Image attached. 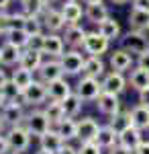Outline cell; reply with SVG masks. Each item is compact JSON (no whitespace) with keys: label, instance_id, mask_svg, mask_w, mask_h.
I'll use <instances>...</instances> for the list:
<instances>
[{"label":"cell","instance_id":"obj_52","mask_svg":"<svg viewBox=\"0 0 149 154\" xmlns=\"http://www.w3.org/2000/svg\"><path fill=\"white\" fill-rule=\"evenodd\" d=\"M35 154H55V152H51V150H47V148H41L39 152H35Z\"/></svg>","mask_w":149,"mask_h":154},{"label":"cell","instance_id":"obj_50","mask_svg":"<svg viewBox=\"0 0 149 154\" xmlns=\"http://www.w3.org/2000/svg\"><path fill=\"white\" fill-rule=\"evenodd\" d=\"M6 125H8V121H6V119H4V115L0 113V134L4 131V128H6Z\"/></svg>","mask_w":149,"mask_h":154},{"label":"cell","instance_id":"obj_26","mask_svg":"<svg viewBox=\"0 0 149 154\" xmlns=\"http://www.w3.org/2000/svg\"><path fill=\"white\" fill-rule=\"evenodd\" d=\"M84 76H92V78H100L104 74V62L100 60V56H90L84 62Z\"/></svg>","mask_w":149,"mask_h":154},{"label":"cell","instance_id":"obj_18","mask_svg":"<svg viewBox=\"0 0 149 154\" xmlns=\"http://www.w3.org/2000/svg\"><path fill=\"white\" fill-rule=\"evenodd\" d=\"M110 66H112V70L116 72H125L129 70L131 66H133V58H131V54L127 51V49H116L110 54Z\"/></svg>","mask_w":149,"mask_h":154},{"label":"cell","instance_id":"obj_20","mask_svg":"<svg viewBox=\"0 0 149 154\" xmlns=\"http://www.w3.org/2000/svg\"><path fill=\"white\" fill-rule=\"evenodd\" d=\"M82 105H84V99H82L78 93H69V95L61 101V107H63L66 117H76V115L80 113Z\"/></svg>","mask_w":149,"mask_h":154},{"label":"cell","instance_id":"obj_43","mask_svg":"<svg viewBox=\"0 0 149 154\" xmlns=\"http://www.w3.org/2000/svg\"><path fill=\"white\" fill-rule=\"evenodd\" d=\"M55 154H78V150H76L74 146H69L68 142H63V146H61V148H59Z\"/></svg>","mask_w":149,"mask_h":154},{"label":"cell","instance_id":"obj_13","mask_svg":"<svg viewBox=\"0 0 149 154\" xmlns=\"http://www.w3.org/2000/svg\"><path fill=\"white\" fill-rule=\"evenodd\" d=\"M47 91H49V99H51V101H63V99L72 93V86H69V82L61 76V78H55V80L47 82Z\"/></svg>","mask_w":149,"mask_h":154},{"label":"cell","instance_id":"obj_48","mask_svg":"<svg viewBox=\"0 0 149 154\" xmlns=\"http://www.w3.org/2000/svg\"><path fill=\"white\" fill-rule=\"evenodd\" d=\"M8 82H10V80H8V76H6V72H4L2 68H0V91H2V88H4V86H6Z\"/></svg>","mask_w":149,"mask_h":154},{"label":"cell","instance_id":"obj_41","mask_svg":"<svg viewBox=\"0 0 149 154\" xmlns=\"http://www.w3.org/2000/svg\"><path fill=\"white\" fill-rule=\"evenodd\" d=\"M108 150H110V154H131L133 152L131 148H127V146H123V144H118V142H116L112 148H108Z\"/></svg>","mask_w":149,"mask_h":154},{"label":"cell","instance_id":"obj_25","mask_svg":"<svg viewBox=\"0 0 149 154\" xmlns=\"http://www.w3.org/2000/svg\"><path fill=\"white\" fill-rule=\"evenodd\" d=\"M86 19L94 25H100L104 19H108V6H104L102 2H96V4H88L86 8Z\"/></svg>","mask_w":149,"mask_h":154},{"label":"cell","instance_id":"obj_19","mask_svg":"<svg viewBox=\"0 0 149 154\" xmlns=\"http://www.w3.org/2000/svg\"><path fill=\"white\" fill-rule=\"evenodd\" d=\"M131 123L139 130H149V105L139 103L131 109Z\"/></svg>","mask_w":149,"mask_h":154},{"label":"cell","instance_id":"obj_9","mask_svg":"<svg viewBox=\"0 0 149 154\" xmlns=\"http://www.w3.org/2000/svg\"><path fill=\"white\" fill-rule=\"evenodd\" d=\"M39 78L43 80V82H51V80H55V78H61L66 72H63V66H61V62L59 60H49V62H43L41 64V68H39Z\"/></svg>","mask_w":149,"mask_h":154},{"label":"cell","instance_id":"obj_53","mask_svg":"<svg viewBox=\"0 0 149 154\" xmlns=\"http://www.w3.org/2000/svg\"><path fill=\"white\" fill-rule=\"evenodd\" d=\"M110 2H112V4H127L129 0H110Z\"/></svg>","mask_w":149,"mask_h":154},{"label":"cell","instance_id":"obj_32","mask_svg":"<svg viewBox=\"0 0 149 154\" xmlns=\"http://www.w3.org/2000/svg\"><path fill=\"white\" fill-rule=\"evenodd\" d=\"M98 31H100L108 41H112V39H118V35H121V25L116 23L115 19L108 17V19H104L102 23L98 25Z\"/></svg>","mask_w":149,"mask_h":154},{"label":"cell","instance_id":"obj_55","mask_svg":"<svg viewBox=\"0 0 149 154\" xmlns=\"http://www.w3.org/2000/svg\"><path fill=\"white\" fill-rule=\"evenodd\" d=\"M47 2H55V0H47Z\"/></svg>","mask_w":149,"mask_h":154},{"label":"cell","instance_id":"obj_21","mask_svg":"<svg viewBox=\"0 0 149 154\" xmlns=\"http://www.w3.org/2000/svg\"><path fill=\"white\" fill-rule=\"evenodd\" d=\"M129 25L135 31H147L149 29V11H141V8H133L129 14Z\"/></svg>","mask_w":149,"mask_h":154},{"label":"cell","instance_id":"obj_4","mask_svg":"<svg viewBox=\"0 0 149 154\" xmlns=\"http://www.w3.org/2000/svg\"><path fill=\"white\" fill-rule=\"evenodd\" d=\"M25 128L31 131V136H43L45 131L51 130V121L47 119L45 111H33L25 117Z\"/></svg>","mask_w":149,"mask_h":154},{"label":"cell","instance_id":"obj_39","mask_svg":"<svg viewBox=\"0 0 149 154\" xmlns=\"http://www.w3.org/2000/svg\"><path fill=\"white\" fill-rule=\"evenodd\" d=\"M78 154H102V146L96 142V140H92V142H82Z\"/></svg>","mask_w":149,"mask_h":154},{"label":"cell","instance_id":"obj_46","mask_svg":"<svg viewBox=\"0 0 149 154\" xmlns=\"http://www.w3.org/2000/svg\"><path fill=\"white\" fill-rule=\"evenodd\" d=\"M133 152L135 154H149V142H141Z\"/></svg>","mask_w":149,"mask_h":154},{"label":"cell","instance_id":"obj_1","mask_svg":"<svg viewBox=\"0 0 149 154\" xmlns=\"http://www.w3.org/2000/svg\"><path fill=\"white\" fill-rule=\"evenodd\" d=\"M121 45L123 49H127L129 54H143L149 49V37L143 31H129L125 37H121Z\"/></svg>","mask_w":149,"mask_h":154},{"label":"cell","instance_id":"obj_11","mask_svg":"<svg viewBox=\"0 0 149 154\" xmlns=\"http://www.w3.org/2000/svg\"><path fill=\"white\" fill-rule=\"evenodd\" d=\"M141 142H143L141 140V130H139L137 125H133V123L118 131V144H123V146L131 148V150H135Z\"/></svg>","mask_w":149,"mask_h":154},{"label":"cell","instance_id":"obj_5","mask_svg":"<svg viewBox=\"0 0 149 154\" xmlns=\"http://www.w3.org/2000/svg\"><path fill=\"white\" fill-rule=\"evenodd\" d=\"M108 39L100 33V31H92V33H86L84 37V43H82V49L90 56H102L104 51L108 49Z\"/></svg>","mask_w":149,"mask_h":154},{"label":"cell","instance_id":"obj_7","mask_svg":"<svg viewBox=\"0 0 149 154\" xmlns=\"http://www.w3.org/2000/svg\"><path fill=\"white\" fill-rule=\"evenodd\" d=\"M59 62H61V66H63V72H66V74L76 76V74H80V72L84 70V62H86V58L82 56L80 51L72 49V51H68V54H61Z\"/></svg>","mask_w":149,"mask_h":154},{"label":"cell","instance_id":"obj_44","mask_svg":"<svg viewBox=\"0 0 149 154\" xmlns=\"http://www.w3.org/2000/svg\"><path fill=\"white\" fill-rule=\"evenodd\" d=\"M139 103L149 105V86H145L143 91H139Z\"/></svg>","mask_w":149,"mask_h":154},{"label":"cell","instance_id":"obj_8","mask_svg":"<svg viewBox=\"0 0 149 154\" xmlns=\"http://www.w3.org/2000/svg\"><path fill=\"white\" fill-rule=\"evenodd\" d=\"M98 103V111L100 113H104V115H116L118 111H121V101H118V95H115V93H108V91H102L100 93V97L96 99Z\"/></svg>","mask_w":149,"mask_h":154},{"label":"cell","instance_id":"obj_33","mask_svg":"<svg viewBox=\"0 0 149 154\" xmlns=\"http://www.w3.org/2000/svg\"><path fill=\"white\" fill-rule=\"evenodd\" d=\"M6 41H10L14 45H19V48H27L29 33L25 31L23 27H12V29H8V33H6Z\"/></svg>","mask_w":149,"mask_h":154},{"label":"cell","instance_id":"obj_45","mask_svg":"<svg viewBox=\"0 0 149 154\" xmlns=\"http://www.w3.org/2000/svg\"><path fill=\"white\" fill-rule=\"evenodd\" d=\"M133 8H141V11H149V0H133Z\"/></svg>","mask_w":149,"mask_h":154},{"label":"cell","instance_id":"obj_42","mask_svg":"<svg viewBox=\"0 0 149 154\" xmlns=\"http://www.w3.org/2000/svg\"><path fill=\"white\" fill-rule=\"evenodd\" d=\"M137 66H141V68H145V70H149V49H147V51H143V54H139Z\"/></svg>","mask_w":149,"mask_h":154},{"label":"cell","instance_id":"obj_35","mask_svg":"<svg viewBox=\"0 0 149 154\" xmlns=\"http://www.w3.org/2000/svg\"><path fill=\"white\" fill-rule=\"evenodd\" d=\"M21 4H23V12L31 17H39L47 8V0H21Z\"/></svg>","mask_w":149,"mask_h":154},{"label":"cell","instance_id":"obj_51","mask_svg":"<svg viewBox=\"0 0 149 154\" xmlns=\"http://www.w3.org/2000/svg\"><path fill=\"white\" fill-rule=\"evenodd\" d=\"M8 2H10V0H0V11H4V8L8 6Z\"/></svg>","mask_w":149,"mask_h":154},{"label":"cell","instance_id":"obj_15","mask_svg":"<svg viewBox=\"0 0 149 154\" xmlns=\"http://www.w3.org/2000/svg\"><path fill=\"white\" fill-rule=\"evenodd\" d=\"M21 54H23V48H19V45L10 43V41H6V43L0 48V64H2V66H14V64H19Z\"/></svg>","mask_w":149,"mask_h":154},{"label":"cell","instance_id":"obj_3","mask_svg":"<svg viewBox=\"0 0 149 154\" xmlns=\"http://www.w3.org/2000/svg\"><path fill=\"white\" fill-rule=\"evenodd\" d=\"M23 99H25V105H41V103H45L49 99L47 84L43 80H33L23 91Z\"/></svg>","mask_w":149,"mask_h":154},{"label":"cell","instance_id":"obj_49","mask_svg":"<svg viewBox=\"0 0 149 154\" xmlns=\"http://www.w3.org/2000/svg\"><path fill=\"white\" fill-rule=\"evenodd\" d=\"M8 103V97H6V93L4 91H0V111L4 109V105Z\"/></svg>","mask_w":149,"mask_h":154},{"label":"cell","instance_id":"obj_12","mask_svg":"<svg viewBox=\"0 0 149 154\" xmlns=\"http://www.w3.org/2000/svg\"><path fill=\"white\" fill-rule=\"evenodd\" d=\"M41 64H43V51L25 48V51L21 54V60H19V66H23L31 72H37L41 68Z\"/></svg>","mask_w":149,"mask_h":154},{"label":"cell","instance_id":"obj_24","mask_svg":"<svg viewBox=\"0 0 149 154\" xmlns=\"http://www.w3.org/2000/svg\"><path fill=\"white\" fill-rule=\"evenodd\" d=\"M27 14H6L0 11V35H6L12 27H23Z\"/></svg>","mask_w":149,"mask_h":154},{"label":"cell","instance_id":"obj_36","mask_svg":"<svg viewBox=\"0 0 149 154\" xmlns=\"http://www.w3.org/2000/svg\"><path fill=\"white\" fill-rule=\"evenodd\" d=\"M45 115H47V119H49L51 123H55V125H57L59 121L66 117L63 107H61V101H53V103H49V105L45 107Z\"/></svg>","mask_w":149,"mask_h":154},{"label":"cell","instance_id":"obj_16","mask_svg":"<svg viewBox=\"0 0 149 154\" xmlns=\"http://www.w3.org/2000/svg\"><path fill=\"white\" fill-rule=\"evenodd\" d=\"M0 113H2V115H4V119L8 121V125H21V121L25 119L23 103H16V101H8Z\"/></svg>","mask_w":149,"mask_h":154},{"label":"cell","instance_id":"obj_47","mask_svg":"<svg viewBox=\"0 0 149 154\" xmlns=\"http://www.w3.org/2000/svg\"><path fill=\"white\" fill-rule=\"evenodd\" d=\"M10 150V146H8V140H6V136H0V154H6Z\"/></svg>","mask_w":149,"mask_h":154},{"label":"cell","instance_id":"obj_31","mask_svg":"<svg viewBox=\"0 0 149 154\" xmlns=\"http://www.w3.org/2000/svg\"><path fill=\"white\" fill-rule=\"evenodd\" d=\"M129 84H131L135 91H143L145 86H149V70L137 66L135 70L131 72V76H129Z\"/></svg>","mask_w":149,"mask_h":154},{"label":"cell","instance_id":"obj_6","mask_svg":"<svg viewBox=\"0 0 149 154\" xmlns=\"http://www.w3.org/2000/svg\"><path fill=\"white\" fill-rule=\"evenodd\" d=\"M102 82H98V78H92V76H84L78 86H76V93L84 99V101H96L100 93H102Z\"/></svg>","mask_w":149,"mask_h":154},{"label":"cell","instance_id":"obj_37","mask_svg":"<svg viewBox=\"0 0 149 154\" xmlns=\"http://www.w3.org/2000/svg\"><path fill=\"white\" fill-rule=\"evenodd\" d=\"M43 21L39 19V17H31V14H27V19H25L23 23V29L29 33V35H37V33H41L43 31Z\"/></svg>","mask_w":149,"mask_h":154},{"label":"cell","instance_id":"obj_22","mask_svg":"<svg viewBox=\"0 0 149 154\" xmlns=\"http://www.w3.org/2000/svg\"><path fill=\"white\" fill-rule=\"evenodd\" d=\"M39 142H41V148H47V150H51V152H57L59 148L63 146L66 140L59 136L57 130H49V131H45V134L39 138Z\"/></svg>","mask_w":149,"mask_h":154},{"label":"cell","instance_id":"obj_27","mask_svg":"<svg viewBox=\"0 0 149 154\" xmlns=\"http://www.w3.org/2000/svg\"><path fill=\"white\" fill-rule=\"evenodd\" d=\"M55 130L59 131V136H61L66 142H68V140H74V138H78V121H74L72 117H63L57 125H55Z\"/></svg>","mask_w":149,"mask_h":154},{"label":"cell","instance_id":"obj_38","mask_svg":"<svg viewBox=\"0 0 149 154\" xmlns=\"http://www.w3.org/2000/svg\"><path fill=\"white\" fill-rule=\"evenodd\" d=\"M110 125H112V128H116L118 131L123 130V128H127V125H131V111H127V113L118 111L116 115H112V119H110Z\"/></svg>","mask_w":149,"mask_h":154},{"label":"cell","instance_id":"obj_54","mask_svg":"<svg viewBox=\"0 0 149 154\" xmlns=\"http://www.w3.org/2000/svg\"><path fill=\"white\" fill-rule=\"evenodd\" d=\"M86 4H96V2H102V0H84Z\"/></svg>","mask_w":149,"mask_h":154},{"label":"cell","instance_id":"obj_2","mask_svg":"<svg viewBox=\"0 0 149 154\" xmlns=\"http://www.w3.org/2000/svg\"><path fill=\"white\" fill-rule=\"evenodd\" d=\"M6 140L12 152H25L31 146V131L23 125H12L6 134Z\"/></svg>","mask_w":149,"mask_h":154},{"label":"cell","instance_id":"obj_56","mask_svg":"<svg viewBox=\"0 0 149 154\" xmlns=\"http://www.w3.org/2000/svg\"><path fill=\"white\" fill-rule=\"evenodd\" d=\"M12 154H19V152H12Z\"/></svg>","mask_w":149,"mask_h":154},{"label":"cell","instance_id":"obj_28","mask_svg":"<svg viewBox=\"0 0 149 154\" xmlns=\"http://www.w3.org/2000/svg\"><path fill=\"white\" fill-rule=\"evenodd\" d=\"M63 39L55 33L51 35H45V45H43V54H49V56H55V58H61L63 54Z\"/></svg>","mask_w":149,"mask_h":154},{"label":"cell","instance_id":"obj_10","mask_svg":"<svg viewBox=\"0 0 149 154\" xmlns=\"http://www.w3.org/2000/svg\"><path fill=\"white\" fill-rule=\"evenodd\" d=\"M98 131H100V125L92 117H84L78 121V140L80 142H92V140H96Z\"/></svg>","mask_w":149,"mask_h":154},{"label":"cell","instance_id":"obj_57","mask_svg":"<svg viewBox=\"0 0 149 154\" xmlns=\"http://www.w3.org/2000/svg\"><path fill=\"white\" fill-rule=\"evenodd\" d=\"M147 31H149V29H147Z\"/></svg>","mask_w":149,"mask_h":154},{"label":"cell","instance_id":"obj_29","mask_svg":"<svg viewBox=\"0 0 149 154\" xmlns=\"http://www.w3.org/2000/svg\"><path fill=\"white\" fill-rule=\"evenodd\" d=\"M88 31H84L80 25H68V29H66V43L72 45V48H80L82 43H84V37H86Z\"/></svg>","mask_w":149,"mask_h":154},{"label":"cell","instance_id":"obj_40","mask_svg":"<svg viewBox=\"0 0 149 154\" xmlns=\"http://www.w3.org/2000/svg\"><path fill=\"white\" fill-rule=\"evenodd\" d=\"M43 45H45V35H43V33H37V35H29V41H27V48H29V49H37V51H43Z\"/></svg>","mask_w":149,"mask_h":154},{"label":"cell","instance_id":"obj_17","mask_svg":"<svg viewBox=\"0 0 149 154\" xmlns=\"http://www.w3.org/2000/svg\"><path fill=\"white\" fill-rule=\"evenodd\" d=\"M43 25H45L51 33H57V31H61V29L66 27V19H63L61 11L45 8V12H43Z\"/></svg>","mask_w":149,"mask_h":154},{"label":"cell","instance_id":"obj_34","mask_svg":"<svg viewBox=\"0 0 149 154\" xmlns=\"http://www.w3.org/2000/svg\"><path fill=\"white\" fill-rule=\"evenodd\" d=\"M12 82L16 84L21 91H25L29 84L33 82V72L27 70V68H23V66H19V70L12 72Z\"/></svg>","mask_w":149,"mask_h":154},{"label":"cell","instance_id":"obj_30","mask_svg":"<svg viewBox=\"0 0 149 154\" xmlns=\"http://www.w3.org/2000/svg\"><path fill=\"white\" fill-rule=\"evenodd\" d=\"M61 14H63V19H66L68 25H76L82 19V6L76 0H68L63 4V8H61Z\"/></svg>","mask_w":149,"mask_h":154},{"label":"cell","instance_id":"obj_23","mask_svg":"<svg viewBox=\"0 0 149 154\" xmlns=\"http://www.w3.org/2000/svg\"><path fill=\"white\" fill-rule=\"evenodd\" d=\"M96 142L100 144L102 148H112V146L118 142V130H116V128H112L110 123H108V125H104V128H100Z\"/></svg>","mask_w":149,"mask_h":154},{"label":"cell","instance_id":"obj_14","mask_svg":"<svg viewBox=\"0 0 149 154\" xmlns=\"http://www.w3.org/2000/svg\"><path fill=\"white\" fill-rule=\"evenodd\" d=\"M102 88H104V91H108V93L121 95V93L127 88V80L123 78V72L112 70L110 74H106L104 80H102Z\"/></svg>","mask_w":149,"mask_h":154}]
</instances>
